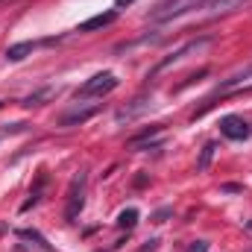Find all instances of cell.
<instances>
[{
	"instance_id": "obj_1",
	"label": "cell",
	"mask_w": 252,
	"mask_h": 252,
	"mask_svg": "<svg viewBox=\"0 0 252 252\" xmlns=\"http://www.w3.org/2000/svg\"><path fill=\"white\" fill-rule=\"evenodd\" d=\"M208 0H167V3H158L153 12H150V21L156 24H164V21H173V18H182L193 9H202Z\"/></svg>"
},
{
	"instance_id": "obj_2",
	"label": "cell",
	"mask_w": 252,
	"mask_h": 252,
	"mask_svg": "<svg viewBox=\"0 0 252 252\" xmlns=\"http://www.w3.org/2000/svg\"><path fill=\"white\" fill-rule=\"evenodd\" d=\"M118 85H121V79H118L112 70L94 73V76H91V79L76 91V100H85V97H106V94H112Z\"/></svg>"
},
{
	"instance_id": "obj_3",
	"label": "cell",
	"mask_w": 252,
	"mask_h": 252,
	"mask_svg": "<svg viewBox=\"0 0 252 252\" xmlns=\"http://www.w3.org/2000/svg\"><path fill=\"white\" fill-rule=\"evenodd\" d=\"M85 185H88V170L73 173V179H70V185H67V208H64V217H67L70 223L79 217V211H82V205H85Z\"/></svg>"
},
{
	"instance_id": "obj_4",
	"label": "cell",
	"mask_w": 252,
	"mask_h": 252,
	"mask_svg": "<svg viewBox=\"0 0 252 252\" xmlns=\"http://www.w3.org/2000/svg\"><path fill=\"white\" fill-rule=\"evenodd\" d=\"M208 41H211V35H205V38H196V41H188V44H185V47H179L176 53H170V56H164L161 62L156 64V70H153V76H156V73H161V70H167L170 64H179V62H185V59H188L190 53H199V50H202V47H205Z\"/></svg>"
},
{
	"instance_id": "obj_5",
	"label": "cell",
	"mask_w": 252,
	"mask_h": 252,
	"mask_svg": "<svg viewBox=\"0 0 252 252\" xmlns=\"http://www.w3.org/2000/svg\"><path fill=\"white\" fill-rule=\"evenodd\" d=\"M220 132H223V138H229V141H247L252 129H250V124H247L244 118L226 115V118L220 121Z\"/></svg>"
},
{
	"instance_id": "obj_6",
	"label": "cell",
	"mask_w": 252,
	"mask_h": 252,
	"mask_svg": "<svg viewBox=\"0 0 252 252\" xmlns=\"http://www.w3.org/2000/svg\"><path fill=\"white\" fill-rule=\"evenodd\" d=\"M97 112H100V106H85V109H79V106H76V109H70L67 115L59 118V126H82L85 121H91Z\"/></svg>"
},
{
	"instance_id": "obj_7",
	"label": "cell",
	"mask_w": 252,
	"mask_h": 252,
	"mask_svg": "<svg viewBox=\"0 0 252 252\" xmlns=\"http://www.w3.org/2000/svg\"><path fill=\"white\" fill-rule=\"evenodd\" d=\"M115 21H118V9H109V12H103V15H94V18L82 21V24L76 27V32H94V30H103V27H109V24H115Z\"/></svg>"
},
{
	"instance_id": "obj_8",
	"label": "cell",
	"mask_w": 252,
	"mask_h": 252,
	"mask_svg": "<svg viewBox=\"0 0 252 252\" xmlns=\"http://www.w3.org/2000/svg\"><path fill=\"white\" fill-rule=\"evenodd\" d=\"M250 79H252V62L247 64V67H241V70H235L232 76H226V79L217 85V94H229L232 88H238V85H244V82H250ZM217 94H214V97H217Z\"/></svg>"
},
{
	"instance_id": "obj_9",
	"label": "cell",
	"mask_w": 252,
	"mask_h": 252,
	"mask_svg": "<svg viewBox=\"0 0 252 252\" xmlns=\"http://www.w3.org/2000/svg\"><path fill=\"white\" fill-rule=\"evenodd\" d=\"M250 0H208L205 3V9L211 12V15H229V12H235V9H244Z\"/></svg>"
},
{
	"instance_id": "obj_10",
	"label": "cell",
	"mask_w": 252,
	"mask_h": 252,
	"mask_svg": "<svg viewBox=\"0 0 252 252\" xmlns=\"http://www.w3.org/2000/svg\"><path fill=\"white\" fill-rule=\"evenodd\" d=\"M35 47H38L35 41H18V44H9V47H6V59H9V62H21V59H27Z\"/></svg>"
},
{
	"instance_id": "obj_11",
	"label": "cell",
	"mask_w": 252,
	"mask_h": 252,
	"mask_svg": "<svg viewBox=\"0 0 252 252\" xmlns=\"http://www.w3.org/2000/svg\"><path fill=\"white\" fill-rule=\"evenodd\" d=\"M44 185H47V173H38V179H35V185H32V190H30V199L21 205V211H30L38 199H41V190H44Z\"/></svg>"
},
{
	"instance_id": "obj_12",
	"label": "cell",
	"mask_w": 252,
	"mask_h": 252,
	"mask_svg": "<svg viewBox=\"0 0 252 252\" xmlns=\"http://www.w3.org/2000/svg\"><path fill=\"white\" fill-rule=\"evenodd\" d=\"M53 94H56V88H50V85H47V88H41V91H32L30 97H24V106H27V109H32V106H41V103H44V100H50Z\"/></svg>"
},
{
	"instance_id": "obj_13",
	"label": "cell",
	"mask_w": 252,
	"mask_h": 252,
	"mask_svg": "<svg viewBox=\"0 0 252 252\" xmlns=\"http://www.w3.org/2000/svg\"><path fill=\"white\" fill-rule=\"evenodd\" d=\"M132 103H135V106H126V109H121V112H118V115H115V118H118V121H132V118H135V115H138V112H144V109H147V106H150V103H147V100H144V97H138V100H132Z\"/></svg>"
},
{
	"instance_id": "obj_14",
	"label": "cell",
	"mask_w": 252,
	"mask_h": 252,
	"mask_svg": "<svg viewBox=\"0 0 252 252\" xmlns=\"http://www.w3.org/2000/svg\"><path fill=\"white\" fill-rule=\"evenodd\" d=\"M214 153H217V144L214 141H208L205 147H202V153H199V158H196V170L202 173V170H208V164H211V158H214Z\"/></svg>"
},
{
	"instance_id": "obj_15",
	"label": "cell",
	"mask_w": 252,
	"mask_h": 252,
	"mask_svg": "<svg viewBox=\"0 0 252 252\" xmlns=\"http://www.w3.org/2000/svg\"><path fill=\"white\" fill-rule=\"evenodd\" d=\"M135 223H138V208H126V211L118 214V226L121 229H132Z\"/></svg>"
},
{
	"instance_id": "obj_16",
	"label": "cell",
	"mask_w": 252,
	"mask_h": 252,
	"mask_svg": "<svg viewBox=\"0 0 252 252\" xmlns=\"http://www.w3.org/2000/svg\"><path fill=\"white\" fill-rule=\"evenodd\" d=\"M158 132H161V126H150V129H144V132L132 135V138H129V147H138L141 141H147V138H153V135H158Z\"/></svg>"
},
{
	"instance_id": "obj_17",
	"label": "cell",
	"mask_w": 252,
	"mask_h": 252,
	"mask_svg": "<svg viewBox=\"0 0 252 252\" xmlns=\"http://www.w3.org/2000/svg\"><path fill=\"white\" fill-rule=\"evenodd\" d=\"M18 238H24V241H35V244H41L44 250H50V244H47L38 232H32V229H18Z\"/></svg>"
},
{
	"instance_id": "obj_18",
	"label": "cell",
	"mask_w": 252,
	"mask_h": 252,
	"mask_svg": "<svg viewBox=\"0 0 252 252\" xmlns=\"http://www.w3.org/2000/svg\"><path fill=\"white\" fill-rule=\"evenodd\" d=\"M188 252H208V244H205V241H193Z\"/></svg>"
},
{
	"instance_id": "obj_19",
	"label": "cell",
	"mask_w": 252,
	"mask_h": 252,
	"mask_svg": "<svg viewBox=\"0 0 252 252\" xmlns=\"http://www.w3.org/2000/svg\"><path fill=\"white\" fill-rule=\"evenodd\" d=\"M223 190H226V193H241V185H223Z\"/></svg>"
},
{
	"instance_id": "obj_20",
	"label": "cell",
	"mask_w": 252,
	"mask_h": 252,
	"mask_svg": "<svg viewBox=\"0 0 252 252\" xmlns=\"http://www.w3.org/2000/svg\"><path fill=\"white\" fill-rule=\"evenodd\" d=\"M167 214H170V208H161V211H158V214H156V220H158V223H161V220H164V217H167Z\"/></svg>"
},
{
	"instance_id": "obj_21",
	"label": "cell",
	"mask_w": 252,
	"mask_h": 252,
	"mask_svg": "<svg viewBox=\"0 0 252 252\" xmlns=\"http://www.w3.org/2000/svg\"><path fill=\"white\" fill-rule=\"evenodd\" d=\"M132 3H135V0H118L115 6H118V9H124V6H132Z\"/></svg>"
},
{
	"instance_id": "obj_22",
	"label": "cell",
	"mask_w": 252,
	"mask_h": 252,
	"mask_svg": "<svg viewBox=\"0 0 252 252\" xmlns=\"http://www.w3.org/2000/svg\"><path fill=\"white\" fill-rule=\"evenodd\" d=\"M0 109H3V103H0Z\"/></svg>"
},
{
	"instance_id": "obj_23",
	"label": "cell",
	"mask_w": 252,
	"mask_h": 252,
	"mask_svg": "<svg viewBox=\"0 0 252 252\" xmlns=\"http://www.w3.org/2000/svg\"><path fill=\"white\" fill-rule=\"evenodd\" d=\"M250 229H252V223H250Z\"/></svg>"
}]
</instances>
